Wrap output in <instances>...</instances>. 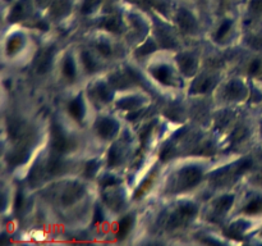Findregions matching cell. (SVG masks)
Masks as SVG:
<instances>
[{
  "mask_svg": "<svg viewBox=\"0 0 262 246\" xmlns=\"http://www.w3.org/2000/svg\"><path fill=\"white\" fill-rule=\"evenodd\" d=\"M201 171L197 167H188L184 169L181 173V178H179V183H181L182 189L187 190L191 187L196 186L201 179Z\"/></svg>",
  "mask_w": 262,
  "mask_h": 246,
  "instance_id": "cell-1",
  "label": "cell"
},
{
  "mask_svg": "<svg viewBox=\"0 0 262 246\" xmlns=\"http://www.w3.org/2000/svg\"><path fill=\"white\" fill-rule=\"evenodd\" d=\"M53 146L58 153H66L72 148L71 140L64 135L58 125H54L53 128Z\"/></svg>",
  "mask_w": 262,
  "mask_h": 246,
  "instance_id": "cell-2",
  "label": "cell"
},
{
  "mask_svg": "<svg viewBox=\"0 0 262 246\" xmlns=\"http://www.w3.org/2000/svg\"><path fill=\"white\" fill-rule=\"evenodd\" d=\"M177 22H178L179 27L184 31V32H193L196 30V19L193 15L186 9H182L177 14Z\"/></svg>",
  "mask_w": 262,
  "mask_h": 246,
  "instance_id": "cell-3",
  "label": "cell"
},
{
  "mask_svg": "<svg viewBox=\"0 0 262 246\" xmlns=\"http://www.w3.org/2000/svg\"><path fill=\"white\" fill-rule=\"evenodd\" d=\"M118 130V126L114 120L105 118L97 125V133L104 138H110Z\"/></svg>",
  "mask_w": 262,
  "mask_h": 246,
  "instance_id": "cell-4",
  "label": "cell"
},
{
  "mask_svg": "<svg viewBox=\"0 0 262 246\" xmlns=\"http://www.w3.org/2000/svg\"><path fill=\"white\" fill-rule=\"evenodd\" d=\"M152 76L161 84L169 85L171 81V72L169 67L166 66H158L152 69Z\"/></svg>",
  "mask_w": 262,
  "mask_h": 246,
  "instance_id": "cell-5",
  "label": "cell"
},
{
  "mask_svg": "<svg viewBox=\"0 0 262 246\" xmlns=\"http://www.w3.org/2000/svg\"><path fill=\"white\" fill-rule=\"evenodd\" d=\"M68 112L76 120L81 119L82 115H83V107H82L81 99L77 97V99L72 100L68 105Z\"/></svg>",
  "mask_w": 262,
  "mask_h": 246,
  "instance_id": "cell-6",
  "label": "cell"
},
{
  "mask_svg": "<svg viewBox=\"0 0 262 246\" xmlns=\"http://www.w3.org/2000/svg\"><path fill=\"white\" fill-rule=\"evenodd\" d=\"M179 64H181L182 71L186 72L187 74L193 73V71L196 69V61H194V59L189 55L181 56V59H179Z\"/></svg>",
  "mask_w": 262,
  "mask_h": 246,
  "instance_id": "cell-7",
  "label": "cell"
},
{
  "mask_svg": "<svg viewBox=\"0 0 262 246\" xmlns=\"http://www.w3.org/2000/svg\"><path fill=\"white\" fill-rule=\"evenodd\" d=\"M233 200L234 197L233 196H223L220 199H217L215 201V209H216L217 213H225L233 204Z\"/></svg>",
  "mask_w": 262,
  "mask_h": 246,
  "instance_id": "cell-8",
  "label": "cell"
},
{
  "mask_svg": "<svg viewBox=\"0 0 262 246\" xmlns=\"http://www.w3.org/2000/svg\"><path fill=\"white\" fill-rule=\"evenodd\" d=\"M132 227V218L130 217H124L118 224V235L119 237H125L128 235V232L130 231Z\"/></svg>",
  "mask_w": 262,
  "mask_h": 246,
  "instance_id": "cell-9",
  "label": "cell"
},
{
  "mask_svg": "<svg viewBox=\"0 0 262 246\" xmlns=\"http://www.w3.org/2000/svg\"><path fill=\"white\" fill-rule=\"evenodd\" d=\"M227 92L232 99H238L239 96H242L243 92H245V87L239 84V82H233L229 86L227 87Z\"/></svg>",
  "mask_w": 262,
  "mask_h": 246,
  "instance_id": "cell-10",
  "label": "cell"
},
{
  "mask_svg": "<svg viewBox=\"0 0 262 246\" xmlns=\"http://www.w3.org/2000/svg\"><path fill=\"white\" fill-rule=\"evenodd\" d=\"M63 73L67 78L74 79L76 78V66L71 58H67L63 63Z\"/></svg>",
  "mask_w": 262,
  "mask_h": 246,
  "instance_id": "cell-11",
  "label": "cell"
},
{
  "mask_svg": "<svg viewBox=\"0 0 262 246\" xmlns=\"http://www.w3.org/2000/svg\"><path fill=\"white\" fill-rule=\"evenodd\" d=\"M69 7L68 0H55L53 3V7H51V10H53L54 15H61L67 12Z\"/></svg>",
  "mask_w": 262,
  "mask_h": 246,
  "instance_id": "cell-12",
  "label": "cell"
},
{
  "mask_svg": "<svg viewBox=\"0 0 262 246\" xmlns=\"http://www.w3.org/2000/svg\"><path fill=\"white\" fill-rule=\"evenodd\" d=\"M260 212H262L261 199H253L252 201L248 202L245 208V213H247V214H258Z\"/></svg>",
  "mask_w": 262,
  "mask_h": 246,
  "instance_id": "cell-13",
  "label": "cell"
},
{
  "mask_svg": "<svg viewBox=\"0 0 262 246\" xmlns=\"http://www.w3.org/2000/svg\"><path fill=\"white\" fill-rule=\"evenodd\" d=\"M101 26L104 28H106L107 31H112V32H119V30H120V22H119V19L115 17L106 18Z\"/></svg>",
  "mask_w": 262,
  "mask_h": 246,
  "instance_id": "cell-14",
  "label": "cell"
},
{
  "mask_svg": "<svg viewBox=\"0 0 262 246\" xmlns=\"http://www.w3.org/2000/svg\"><path fill=\"white\" fill-rule=\"evenodd\" d=\"M230 27H232V22H230V20H228V19L224 20V22L222 23V26H220V27L217 28L216 32H215V35H214L215 40H216V41L223 40V38L225 37V35H227V33L229 32Z\"/></svg>",
  "mask_w": 262,
  "mask_h": 246,
  "instance_id": "cell-15",
  "label": "cell"
},
{
  "mask_svg": "<svg viewBox=\"0 0 262 246\" xmlns=\"http://www.w3.org/2000/svg\"><path fill=\"white\" fill-rule=\"evenodd\" d=\"M94 94L100 101H107L110 99V91L106 89V86H102V85H99V86L95 87Z\"/></svg>",
  "mask_w": 262,
  "mask_h": 246,
  "instance_id": "cell-16",
  "label": "cell"
},
{
  "mask_svg": "<svg viewBox=\"0 0 262 246\" xmlns=\"http://www.w3.org/2000/svg\"><path fill=\"white\" fill-rule=\"evenodd\" d=\"M82 61H83V66L87 72H94L96 69V61L94 60L91 54L87 53V51H84L83 55H82Z\"/></svg>",
  "mask_w": 262,
  "mask_h": 246,
  "instance_id": "cell-17",
  "label": "cell"
},
{
  "mask_svg": "<svg viewBox=\"0 0 262 246\" xmlns=\"http://www.w3.org/2000/svg\"><path fill=\"white\" fill-rule=\"evenodd\" d=\"M49 66H50V50H46L45 53L41 54L40 61H38V71L43 73L49 68Z\"/></svg>",
  "mask_w": 262,
  "mask_h": 246,
  "instance_id": "cell-18",
  "label": "cell"
},
{
  "mask_svg": "<svg viewBox=\"0 0 262 246\" xmlns=\"http://www.w3.org/2000/svg\"><path fill=\"white\" fill-rule=\"evenodd\" d=\"M179 212H181L186 218H189V217H192L193 214H196L197 209L194 205L184 204V205H181V208H179Z\"/></svg>",
  "mask_w": 262,
  "mask_h": 246,
  "instance_id": "cell-19",
  "label": "cell"
},
{
  "mask_svg": "<svg viewBox=\"0 0 262 246\" xmlns=\"http://www.w3.org/2000/svg\"><path fill=\"white\" fill-rule=\"evenodd\" d=\"M23 14H25V3L20 2V3H18L14 8H13L12 18L13 19L18 20L23 17Z\"/></svg>",
  "mask_w": 262,
  "mask_h": 246,
  "instance_id": "cell-20",
  "label": "cell"
},
{
  "mask_svg": "<svg viewBox=\"0 0 262 246\" xmlns=\"http://www.w3.org/2000/svg\"><path fill=\"white\" fill-rule=\"evenodd\" d=\"M250 10L252 14L262 15V0H251Z\"/></svg>",
  "mask_w": 262,
  "mask_h": 246,
  "instance_id": "cell-21",
  "label": "cell"
},
{
  "mask_svg": "<svg viewBox=\"0 0 262 246\" xmlns=\"http://www.w3.org/2000/svg\"><path fill=\"white\" fill-rule=\"evenodd\" d=\"M97 51H99V53L101 54V55L109 56L110 54H112V48H110L109 44L100 43L99 45H97Z\"/></svg>",
  "mask_w": 262,
  "mask_h": 246,
  "instance_id": "cell-22",
  "label": "cell"
},
{
  "mask_svg": "<svg viewBox=\"0 0 262 246\" xmlns=\"http://www.w3.org/2000/svg\"><path fill=\"white\" fill-rule=\"evenodd\" d=\"M211 84H212L211 79L205 78V79H202L201 82H200V85H199V87H197V89H199L200 92H205V91H207L210 87H211Z\"/></svg>",
  "mask_w": 262,
  "mask_h": 246,
  "instance_id": "cell-23",
  "label": "cell"
},
{
  "mask_svg": "<svg viewBox=\"0 0 262 246\" xmlns=\"http://www.w3.org/2000/svg\"><path fill=\"white\" fill-rule=\"evenodd\" d=\"M99 0H84L83 3V12H90L95 8Z\"/></svg>",
  "mask_w": 262,
  "mask_h": 246,
  "instance_id": "cell-24",
  "label": "cell"
},
{
  "mask_svg": "<svg viewBox=\"0 0 262 246\" xmlns=\"http://www.w3.org/2000/svg\"><path fill=\"white\" fill-rule=\"evenodd\" d=\"M260 68H261V61L253 60L252 63L250 64V68H248V71H250V73H257V72L260 71Z\"/></svg>",
  "mask_w": 262,
  "mask_h": 246,
  "instance_id": "cell-25",
  "label": "cell"
},
{
  "mask_svg": "<svg viewBox=\"0 0 262 246\" xmlns=\"http://www.w3.org/2000/svg\"><path fill=\"white\" fill-rule=\"evenodd\" d=\"M155 50V45H154L152 41H147L146 43V45L142 48V51H141V54H147V53H151V51Z\"/></svg>",
  "mask_w": 262,
  "mask_h": 246,
  "instance_id": "cell-26",
  "label": "cell"
},
{
  "mask_svg": "<svg viewBox=\"0 0 262 246\" xmlns=\"http://www.w3.org/2000/svg\"><path fill=\"white\" fill-rule=\"evenodd\" d=\"M96 167L97 164L95 163V161H90V163L86 166V171H84L86 176H91V174L95 172V169H96Z\"/></svg>",
  "mask_w": 262,
  "mask_h": 246,
  "instance_id": "cell-27",
  "label": "cell"
},
{
  "mask_svg": "<svg viewBox=\"0 0 262 246\" xmlns=\"http://www.w3.org/2000/svg\"><path fill=\"white\" fill-rule=\"evenodd\" d=\"M22 205H23V195L20 194H18L17 196H15V201H14V207H15V209L17 210H19L20 208H22Z\"/></svg>",
  "mask_w": 262,
  "mask_h": 246,
  "instance_id": "cell-28",
  "label": "cell"
},
{
  "mask_svg": "<svg viewBox=\"0 0 262 246\" xmlns=\"http://www.w3.org/2000/svg\"><path fill=\"white\" fill-rule=\"evenodd\" d=\"M115 182H117V179H115L114 177L109 176V177H105V178L101 181V183L104 184V186H112V184H114Z\"/></svg>",
  "mask_w": 262,
  "mask_h": 246,
  "instance_id": "cell-29",
  "label": "cell"
},
{
  "mask_svg": "<svg viewBox=\"0 0 262 246\" xmlns=\"http://www.w3.org/2000/svg\"><path fill=\"white\" fill-rule=\"evenodd\" d=\"M94 219H95V223H101L102 220H104V217H102V213H101V209H100V208H96Z\"/></svg>",
  "mask_w": 262,
  "mask_h": 246,
  "instance_id": "cell-30",
  "label": "cell"
}]
</instances>
